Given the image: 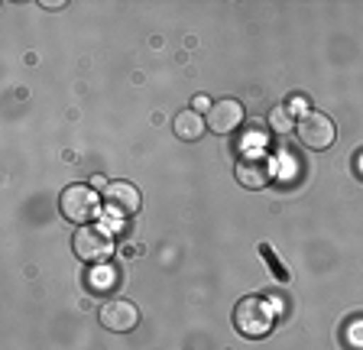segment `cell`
Returning <instances> with one entry per match:
<instances>
[{"label": "cell", "mask_w": 363, "mask_h": 350, "mask_svg": "<svg viewBox=\"0 0 363 350\" xmlns=\"http://www.w3.org/2000/svg\"><path fill=\"white\" fill-rule=\"evenodd\" d=\"M272 305H269V298H263V295H247V298H240L237 302V308H234V327L240 331L243 337H266L272 331Z\"/></svg>", "instance_id": "1"}, {"label": "cell", "mask_w": 363, "mask_h": 350, "mask_svg": "<svg viewBox=\"0 0 363 350\" xmlns=\"http://www.w3.org/2000/svg\"><path fill=\"white\" fill-rule=\"evenodd\" d=\"M72 247H75L78 259H84V263H104L113 253V237L104 224H82L75 230Z\"/></svg>", "instance_id": "2"}, {"label": "cell", "mask_w": 363, "mask_h": 350, "mask_svg": "<svg viewBox=\"0 0 363 350\" xmlns=\"http://www.w3.org/2000/svg\"><path fill=\"white\" fill-rule=\"evenodd\" d=\"M295 133H298L305 149L321 152V149H331L334 146L337 127H334V120L328 114H321V111H305V114L298 117V123H295Z\"/></svg>", "instance_id": "3"}, {"label": "cell", "mask_w": 363, "mask_h": 350, "mask_svg": "<svg viewBox=\"0 0 363 350\" xmlns=\"http://www.w3.org/2000/svg\"><path fill=\"white\" fill-rule=\"evenodd\" d=\"M98 205H101V198L91 185H68L59 198V211L65 214L68 221H75L78 227L98 214Z\"/></svg>", "instance_id": "4"}, {"label": "cell", "mask_w": 363, "mask_h": 350, "mask_svg": "<svg viewBox=\"0 0 363 350\" xmlns=\"http://www.w3.org/2000/svg\"><path fill=\"white\" fill-rule=\"evenodd\" d=\"M101 201H104V214L111 218H133L143 205V195L130 182H107V188L101 191Z\"/></svg>", "instance_id": "5"}, {"label": "cell", "mask_w": 363, "mask_h": 350, "mask_svg": "<svg viewBox=\"0 0 363 350\" xmlns=\"http://www.w3.org/2000/svg\"><path fill=\"white\" fill-rule=\"evenodd\" d=\"M243 104L237 98H220L211 104V111L204 114V120H208V127H211V133H218V137H227V133H234L237 127L243 123Z\"/></svg>", "instance_id": "6"}, {"label": "cell", "mask_w": 363, "mask_h": 350, "mask_svg": "<svg viewBox=\"0 0 363 350\" xmlns=\"http://www.w3.org/2000/svg\"><path fill=\"white\" fill-rule=\"evenodd\" d=\"M101 324L107 331H117V334H127L140 324V312H136V305L127 302V298H107L101 305Z\"/></svg>", "instance_id": "7"}, {"label": "cell", "mask_w": 363, "mask_h": 350, "mask_svg": "<svg viewBox=\"0 0 363 350\" xmlns=\"http://www.w3.org/2000/svg\"><path fill=\"white\" fill-rule=\"evenodd\" d=\"M234 175L243 188H263L272 172H269V162H266L263 152H243L240 159H237Z\"/></svg>", "instance_id": "8"}, {"label": "cell", "mask_w": 363, "mask_h": 350, "mask_svg": "<svg viewBox=\"0 0 363 350\" xmlns=\"http://www.w3.org/2000/svg\"><path fill=\"white\" fill-rule=\"evenodd\" d=\"M172 130H175V137H179V140H185V143H195V140L204 137L208 120H204V114H198L195 107H191V111H182V114L175 117Z\"/></svg>", "instance_id": "9"}, {"label": "cell", "mask_w": 363, "mask_h": 350, "mask_svg": "<svg viewBox=\"0 0 363 350\" xmlns=\"http://www.w3.org/2000/svg\"><path fill=\"white\" fill-rule=\"evenodd\" d=\"M121 286V269L113 263H94V269H88V289L98 292V295H107Z\"/></svg>", "instance_id": "10"}, {"label": "cell", "mask_w": 363, "mask_h": 350, "mask_svg": "<svg viewBox=\"0 0 363 350\" xmlns=\"http://www.w3.org/2000/svg\"><path fill=\"white\" fill-rule=\"evenodd\" d=\"M269 127L276 130V133H282V137H286L289 130L295 127V120H292V111H289V107H272L269 111Z\"/></svg>", "instance_id": "11"}, {"label": "cell", "mask_w": 363, "mask_h": 350, "mask_svg": "<svg viewBox=\"0 0 363 350\" xmlns=\"http://www.w3.org/2000/svg\"><path fill=\"white\" fill-rule=\"evenodd\" d=\"M259 253H263V256H266V259H269V266H272V269H276V276H279V279H282V282H286V279H289V269H282V266H279V259L272 256V250H269V247H266V244H263V247H259Z\"/></svg>", "instance_id": "12"}, {"label": "cell", "mask_w": 363, "mask_h": 350, "mask_svg": "<svg viewBox=\"0 0 363 350\" xmlns=\"http://www.w3.org/2000/svg\"><path fill=\"white\" fill-rule=\"evenodd\" d=\"M195 111L201 114V111H211V101L208 98H195Z\"/></svg>", "instance_id": "13"}, {"label": "cell", "mask_w": 363, "mask_h": 350, "mask_svg": "<svg viewBox=\"0 0 363 350\" xmlns=\"http://www.w3.org/2000/svg\"><path fill=\"white\" fill-rule=\"evenodd\" d=\"M43 7L45 10H59V7H65V0H43Z\"/></svg>", "instance_id": "14"}, {"label": "cell", "mask_w": 363, "mask_h": 350, "mask_svg": "<svg viewBox=\"0 0 363 350\" xmlns=\"http://www.w3.org/2000/svg\"><path fill=\"white\" fill-rule=\"evenodd\" d=\"M357 175L363 179V152H357Z\"/></svg>", "instance_id": "15"}]
</instances>
